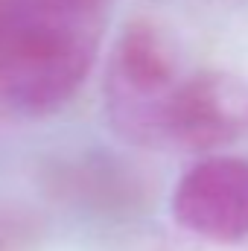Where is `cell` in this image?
Returning <instances> with one entry per match:
<instances>
[{"mask_svg": "<svg viewBox=\"0 0 248 251\" xmlns=\"http://www.w3.org/2000/svg\"><path fill=\"white\" fill-rule=\"evenodd\" d=\"M181 85L164 56L131 47L111 73L105 108L111 128L134 146L170 149V120Z\"/></svg>", "mask_w": 248, "mask_h": 251, "instance_id": "cell-1", "label": "cell"}, {"mask_svg": "<svg viewBox=\"0 0 248 251\" xmlns=\"http://www.w3.org/2000/svg\"><path fill=\"white\" fill-rule=\"evenodd\" d=\"M173 216L201 240L243 243L248 237V161L210 155L193 164L175 184Z\"/></svg>", "mask_w": 248, "mask_h": 251, "instance_id": "cell-2", "label": "cell"}, {"mask_svg": "<svg viewBox=\"0 0 248 251\" xmlns=\"http://www.w3.org/2000/svg\"><path fill=\"white\" fill-rule=\"evenodd\" d=\"M248 137V82L207 73L184 82L170 120V149L213 152Z\"/></svg>", "mask_w": 248, "mask_h": 251, "instance_id": "cell-3", "label": "cell"}]
</instances>
